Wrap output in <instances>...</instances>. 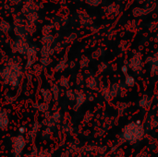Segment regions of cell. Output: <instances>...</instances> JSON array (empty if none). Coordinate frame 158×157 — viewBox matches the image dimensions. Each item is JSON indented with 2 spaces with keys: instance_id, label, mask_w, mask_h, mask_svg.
I'll return each mask as SVG.
<instances>
[{
  "instance_id": "6da1fadb",
  "label": "cell",
  "mask_w": 158,
  "mask_h": 157,
  "mask_svg": "<svg viewBox=\"0 0 158 157\" xmlns=\"http://www.w3.org/2000/svg\"><path fill=\"white\" fill-rule=\"evenodd\" d=\"M0 78L7 85L17 87L19 85L22 78V67L18 60L9 61L1 70Z\"/></svg>"
},
{
  "instance_id": "7a4b0ae2",
  "label": "cell",
  "mask_w": 158,
  "mask_h": 157,
  "mask_svg": "<svg viewBox=\"0 0 158 157\" xmlns=\"http://www.w3.org/2000/svg\"><path fill=\"white\" fill-rule=\"evenodd\" d=\"M143 135V127L140 123V121L131 122L127 125L123 130L124 139L129 141H136L142 139Z\"/></svg>"
},
{
  "instance_id": "3957f363",
  "label": "cell",
  "mask_w": 158,
  "mask_h": 157,
  "mask_svg": "<svg viewBox=\"0 0 158 157\" xmlns=\"http://www.w3.org/2000/svg\"><path fill=\"white\" fill-rule=\"evenodd\" d=\"M13 26L17 38L27 39L29 33L27 31V19L24 16H16L13 19Z\"/></svg>"
},
{
  "instance_id": "277c9868",
  "label": "cell",
  "mask_w": 158,
  "mask_h": 157,
  "mask_svg": "<svg viewBox=\"0 0 158 157\" xmlns=\"http://www.w3.org/2000/svg\"><path fill=\"white\" fill-rule=\"evenodd\" d=\"M32 44H30L27 41V39L23 38H17L16 40L12 43V50L19 55L26 56L30 47Z\"/></svg>"
},
{
  "instance_id": "5b68a950",
  "label": "cell",
  "mask_w": 158,
  "mask_h": 157,
  "mask_svg": "<svg viewBox=\"0 0 158 157\" xmlns=\"http://www.w3.org/2000/svg\"><path fill=\"white\" fill-rule=\"evenodd\" d=\"M128 67L134 72H140L142 70L143 62H142V56L140 53H138V52L134 53L132 57L130 59L129 63H128Z\"/></svg>"
},
{
  "instance_id": "8992f818",
  "label": "cell",
  "mask_w": 158,
  "mask_h": 157,
  "mask_svg": "<svg viewBox=\"0 0 158 157\" xmlns=\"http://www.w3.org/2000/svg\"><path fill=\"white\" fill-rule=\"evenodd\" d=\"M38 10H39L38 4L35 3L34 1L31 3H24V5L22 7V13L23 16L34 13V12H38Z\"/></svg>"
},
{
  "instance_id": "52a82bcc",
  "label": "cell",
  "mask_w": 158,
  "mask_h": 157,
  "mask_svg": "<svg viewBox=\"0 0 158 157\" xmlns=\"http://www.w3.org/2000/svg\"><path fill=\"white\" fill-rule=\"evenodd\" d=\"M26 56H27V64H26L27 67L33 66V64L36 61V57H37V48L33 45H31Z\"/></svg>"
},
{
  "instance_id": "ba28073f",
  "label": "cell",
  "mask_w": 158,
  "mask_h": 157,
  "mask_svg": "<svg viewBox=\"0 0 158 157\" xmlns=\"http://www.w3.org/2000/svg\"><path fill=\"white\" fill-rule=\"evenodd\" d=\"M150 72L152 75L155 76L158 74V54H155L153 57H151V68Z\"/></svg>"
},
{
  "instance_id": "9c48e42d",
  "label": "cell",
  "mask_w": 158,
  "mask_h": 157,
  "mask_svg": "<svg viewBox=\"0 0 158 157\" xmlns=\"http://www.w3.org/2000/svg\"><path fill=\"white\" fill-rule=\"evenodd\" d=\"M85 83H86V86L92 90L97 89V87H98V82L94 76H89L88 78H86Z\"/></svg>"
},
{
  "instance_id": "30bf717a",
  "label": "cell",
  "mask_w": 158,
  "mask_h": 157,
  "mask_svg": "<svg viewBox=\"0 0 158 157\" xmlns=\"http://www.w3.org/2000/svg\"><path fill=\"white\" fill-rule=\"evenodd\" d=\"M67 66H68V57H67V56H64L61 59L59 60L57 65L56 66V71H62L67 67Z\"/></svg>"
},
{
  "instance_id": "8fae6325",
  "label": "cell",
  "mask_w": 158,
  "mask_h": 157,
  "mask_svg": "<svg viewBox=\"0 0 158 157\" xmlns=\"http://www.w3.org/2000/svg\"><path fill=\"white\" fill-rule=\"evenodd\" d=\"M118 8H119V7H118L117 5L116 4H111L109 5L107 7H105V14L107 16L109 15H116L118 13Z\"/></svg>"
},
{
  "instance_id": "7c38bea8",
  "label": "cell",
  "mask_w": 158,
  "mask_h": 157,
  "mask_svg": "<svg viewBox=\"0 0 158 157\" xmlns=\"http://www.w3.org/2000/svg\"><path fill=\"white\" fill-rule=\"evenodd\" d=\"M149 12H150L149 9L141 8V7H136V8L133 9V11H132V13H133V15L135 17H142V16H143V15H145L147 13H149Z\"/></svg>"
},
{
  "instance_id": "4fadbf2b",
  "label": "cell",
  "mask_w": 158,
  "mask_h": 157,
  "mask_svg": "<svg viewBox=\"0 0 158 157\" xmlns=\"http://www.w3.org/2000/svg\"><path fill=\"white\" fill-rule=\"evenodd\" d=\"M11 30H12V26L9 24V22L5 21L0 22V31L2 33H9Z\"/></svg>"
},
{
  "instance_id": "5bb4252c",
  "label": "cell",
  "mask_w": 158,
  "mask_h": 157,
  "mask_svg": "<svg viewBox=\"0 0 158 157\" xmlns=\"http://www.w3.org/2000/svg\"><path fill=\"white\" fill-rule=\"evenodd\" d=\"M136 83V81L133 76L130 75V74H126L125 75V85L126 86H129V87H131V86H134Z\"/></svg>"
},
{
  "instance_id": "9a60e30c",
  "label": "cell",
  "mask_w": 158,
  "mask_h": 157,
  "mask_svg": "<svg viewBox=\"0 0 158 157\" xmlns=\"http://www.w3.org/2000/svg\"><path fill=\"white\" fill-rule=\"evenodd\" d=\"M118 93H119V87L117 84H112L109 88V94L111 98L116 97Z\"/></svg>"
},
{
  "instance_id": "2e32d148",
  "label": "cell",
  "mask_w": 158,
  "mask_h": 157,
  "mask_svg": "<svg viewBox=\"0 0 158 157\" xmlns=\"http://www.w3.org/2000/svg\"><path fill=\"white\" fill-rule=\"evenodd\" d=\"M75 99H76V104H77V106H80V105H82L84 103L86 98H85L84 93H77Z\"/></svg>"
},
{
  "instance_id": "e0dca14e",
  "label": "cell",
  "mask_w": 158,
  "mask_h": 157,
  "mask_svg": "<svg viewBox=\"0 0 158 157\" xmlns=\"http://www.w3.org/2000/svg\"><path fill=\"white\" fill-rule=\"evenodd\" d=\"M150 104H151V100H150V98L148 97L147 95H144V96H142V98L141 99V101H140V106H142V107H148L150 105Z\"/></svg>"
},
{
  "instance_id": "ac0fdd59",
  "label": "cell",
  "mask_w": 158,
  "mask_h": 157,
  "mask_svg": "<svg viewBox=\"0 0 158 157\" xmlns=\"http://www.w3.org/2000/svg\"><path fill=\"white\" fill-rule=\"evenodd\" d=\"M68 84H70V81H68V78L65 76H62L59 78L58 80V85L61 86L63 88H67L68 86Z\"/></svg>"
},
{
  "instance_id": "d6986e66",
  "label": "cell",
  "mask_w": 158,
  "mask_h": 157,
  "mask_svg": "<svg viewBox=\"0 0 158 157\" xmlns=\"http://www.w3.org/2000/svg\"><path fill=\"white\" fill-rule=\"evenodd\" d=\"M42 95L44 96V99L45 101H49V100L51 99L52 93H51V91H49L47 89H43L42 90Z\"/></svg>"
},
{
  "instance_id": "ffe728a7",
  "label": "cell",
  "mask_w": 158,
  "mask_h": 157,
  "mask_svg": "<svg viewBox=\"0 0 158 157\" xmlns=\"http://www.w3.org/2000/svg\"><path fill=\"white\" fill-rule=\"evenodd\" d=\"M89 63H90V59H89V57L83 56L81 58V60H80V66H81V67H82V68L86 67L89 65Z\"/></svg>"
},
{
  "instance_id": "44dd1931",
  "label": "cell",
  "mask_w": 158,
  "mask_h": 157,
  "mask_svg": "<svg viewBox=\"0 0 158 157\" xmlns=\"http://www.w3.org/2000/svg\"><path fill=\"white\" fill-rule=\"evenodd\" d=\"M86 3L93 7H97L101 4V0H86Z\"/></svg>"
},
{
  "instance_id": "7402d4cb",
  "label": "cell",
  "mask_w": 158,
  "mask_h": 157,
  "mask_svg": "<svg viewBox=\"0 0 158 157\" xmlns=\"http://www.w3.org/2000/svg\"><path fill=\"white\" fill-rule=\"evenodd\" d=\"M67 96H68V99L74 100L75 97H76V93H75L72 90H68V91H67Z\"/></svg>"
},
{
  "instance_id": "603a6c76",
  "label": "cell",
  "mask_w": 158,
  "mask_h": 157,
  "mask_svg": "<svg viewBox=\"0 0 158 157\" xmlns=\"http://www.w3.org/2000/svg\"><path fill=\"white\" fill-rule=\"evenodd\" d=\"M7 1L9 4L13 5V6H18V5H21V4H22V0H7Z\"/></svg>"
},
{
  "instance_id": "cb8c5ba5",
  "label": "cell",
  "mask_w": 158,
  "mask_h": 157,
  "mask_svg": "<svg viewBox=\"0 0 158 157\" xmlns=\"http://www.w3.org/2000/svg\"><path fill=\"white\" fill-rule=\"evenodd\" d=\"M102 52H103V51L101 50V49H97V50L93 54V58H98V57L101 56L103 55Z\"/></svg>"
},
{
  "instance_id": "d4e9b609",
  "label": "cell",
  "mask_w": 158,
  "mask_h": 157,
  "mask_svg": "<svg viewBox=\"0 0 158 157\" xmlns=\"http://www.w3.org/2000/svg\"><path fill=\"white\" fill-rule=\"evenodd\" d=\"M51 93H53V95H54V96L57 97V94H58V88H57V86H56V85H54V86H53L52 90H51Z\"/></svg>"
},
{
  "instance_id": "484cf974",
  "label": "cell",
  "mask_w": 158,
  "mask_h": 157,
  "mask_svg": "<svg viewBox=\"0 0 158 157\" xmlns=\"http://www.w3.org/2000/svg\"><path fill=\"white\" fill-rule=\"evenodd\" d=\"M106 70V65L105 63H101V65L98 67V72H103Z\"/></svg>"
},
{
  "instance_id": "4316f807",
  "label": "cell",
  "mask_w": 158,
  "mask_h": 157,
  "mask_svg": "<svg viewBox=\"0 0 158 157\" xmlns=\"http://www.w3.org/2000/svg\"><path fill=\"white\" fill-rule=\"evenodd\" d=\"M128 70H129V67H128V66H122L121 67V72L123 73V74H128Z\"/></svg>"
},
{
  "instance_id": "83f0119b",
  "label": "cell",
  "mask_w": 158,
  "mask_h": 157,
  "mask_svg": "<svg viewBox=\"0 0 158 157\" xmlns=\"http://www.w3.org/2000/svg\"><path fill=\"white\" fill-rule=\"evenodd\" d=\"M22 1H23L24 3H31V2H33L34 0H22Z\"/></svg>"
},
{
  "instance_id": "f1b7e54d",
  "label": "cell",
  "mask_w": 158,
  "mask_h": 157,
  "mask_svg": "<svg viewBox=\"0 0 158 157\" xmlns=\"http://www.w3.org/2000/svg\"><path fill=\"white\" fill-rule=\"evenodd\" d=\"M155 42L158 44V34H157V35H156V37H155Z\"/></svg>"
}]
</instances>
